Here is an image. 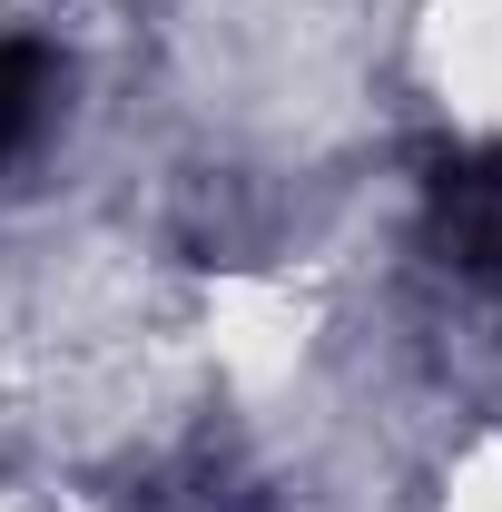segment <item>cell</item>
<instances>
[{"label": "cell", "instance_id": "1", "mask_svg": "<svg viewBox=\"0 0 502 512\" xmlns=\"http://www.w3.org/2000/svg\"><path fill=\"white\" fill-rule=\"evenodd\" d=\"M434 247L463 276H493L502 286V148H473L434 178Z\"/></svg>", "mask_w": 502, "mask_h": 512}, {"label": "cell", "instance_id": "2", "mask_svg": "<svg viewBox=\"0 0 502 512\" xmlns=\"http://www.w3.org/2000/svg\"><path fill=\"white\" fill-rule=\"evenodd\" d=\"M50 99H60V60L40 40H0V168H20L40 148Z\"/></svg>", "mask_w": 502, "mask_h": 512}]
</instances>
